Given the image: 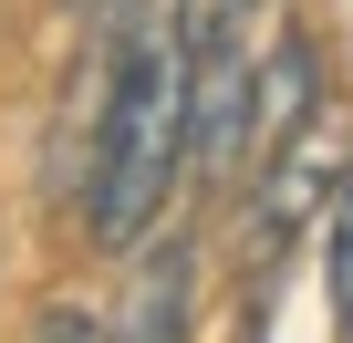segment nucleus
Instances as JSON below:
<instances>
[{"label": "nucleus", "instance_id": "obj_1", "mask_svg": "<svg viewBox=\"0 0 353 343\" xmlns=\"http://www.w3.org/2000/svg\"><path fill=\"white\" fill-rule=\"evenodd\" d=\"M63 198L94 250H135L166 229L176 177H198V42L188 0H114L94 11V52L63 104Z\"/></svg>", "mask_w": 353, "mask_h": 343}, {"label": "nucleus", "instance_id": "obj_2", "mask_svg": "<svg viewBox=\"0 0 353 343\" xmlns=\"http://www.w3.org/2000/svg\"><path fill=\"white\" fill-rule=\"evenodd\" d=\"M343 177H353V104H322V115H301L281 146L250 156V198H239V291H250V333H260V312H270V291H281V260L332 219Z\"/></svg>", "mask_w": 353, "mask_h": 343}, {"label": "nucleus", "instance_id": "obj_3", "mask_svg": "<svg viewBox=\"0 0 353 343\" xmlns=\"http://www.w3.org/2000/svg\"><path fill=\"white\" fill-rule=\"evenodd\" d=\"M198 291H208V260H198V229H145L125 250V291H114V322L104 343H188L198 333Z\"/></svg>", "mask_w": 353, "mask_h": 343}, {"label": "nucleus", "instance_id": "obj_5", "mask_svg": "<svg viewBox=\"0 0 353 343\" xmlns=\"http://www.w3.org/2000/svg\"><path fill=\"white\" fill-rule=\"evenodd\" d=\"M229 11H260V0H188V21H229Z\"/></svg>", "mask_w": 353, "mask_h": 343}, {"label": "nucleus", "instance_id": "obj_4", "mask_svg": "<svg viewBox=\"0 0 353 343\" xmlns=\"http://www.w3.org/2000/svg\"><path fill=\"white\" fill-rule=\"evenodd\" d=\"M332 333L353 343V177H343V198H332Z\"/></svg>", "mask_w": 353, "mask_h": 343}, {"label": "nucleus", "instance_id": "obj_6", "mask_svg": "<svg viewBox=\"0 0 353 343\" xmlns=\"http://www.w3.org/2000/svg\"><path fill=\"white\" fill-rule=\"evenodd\" d=\"M73 11H83V21H94V11H114V0H73Z\"/></svg>", "mask_w": 353, "mask_h": 343}]
</instances>
